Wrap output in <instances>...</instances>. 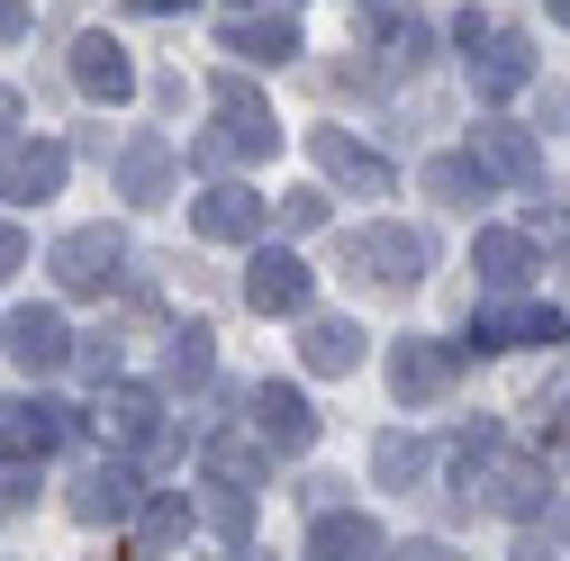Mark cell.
I'll return each instance as SVG.
<instances>
[{
  "label": "cell",
  "instance_id": "cell-1",
  "mask_svg": "<svg viewBox=\"0 0 570 561\" xmlns=\"http://www.w3.org/2000/svg\"><path fill=\"white\" fill-rule=\"evenodd\" d=\"M208 91H218V127H208V136H190V164L199 173H227V164H263L272 146H281V118L245 91V73H218V82H208Z\"/></svg>",
  "mask_w": 570,
  "mask_h": 561
},
{
  "label": "cell",
  "instance_id": "cell-35",
  "mask_svg": "<svg viewBox=\"0 0 570 561\" xmlns=\"http://www.w3.org/2000/svg\"><path fill=\"white\" fill-rule=\"evenodd\" d=\"M136 10H155V19H164V10H190V0H136Z\"/></svg>",
  "mask_w": 570,
  "mask_h": 561
},
{
  "label": "cell",
  "instance_id": "cell-29",
  "mask_svg": "<svg viewBox=\"0 0 570 561\" xmlns=\"http://www.w3.org/2000/svg\"><path fill=\"white\" fill-rule=\"evenodd\" d=\"M272 218L299 236V227H317V218H326V199H317V190H281V208H272Z\"/></svg>",
  "mask_w": 570,
  "mask_h": 561
},
{
  "label": "cell",
  "instance_id": "cell-2",
  "mask_svg": "<svg viewBox=\"0 0 570 561\" xmlns=\"http://www.w3.org/2000/svg\"><path fill=\"white\" fill-rule=\"evenodd\" d=\"M335 263L363 280V291H416L425 280V236L416 227H353L335 245Z\"/></svg>",
  "mask_w": 570,
  "mask_h": 561
},
{
  "label": "cell",
  "instance_id": "cell-14",
  "mask_svg": "<svg viewBox=\"0 0 570 561\" xmlns=\"http://www.w3.org/2000/svg\"><path fill=\"white\" fill-rule=\"evenodd\" d=\"M308 561H390V543H381V525H372V516L335 508V516H317V525H308Z\"/></svg>",
  "mask_w": 570,
  "mask_h": 561
},
{
  "label": "cell",
  "instance_id": "cell-9",
  "mask_svg": "<svg viewBox=\"0 0 570 561\" xmlns=\"http://www.w3.org/2000/svg\"><path fill=\"white\" fill-rule=\"evenodd\" d=\"M0 344H10L19 372H63V363H73V326H63V308H19L10 326H0Z\"/></svg>",
  "mask_w": 570,
  "mask_h": 561
},
{
  "label": "cell",
  "instance_id": "cell-24",
  "mask_svg": "<svg viewBox=\"0 0 570 561\" xmlns=\"http://www.w3.org/2000/svg\"><path fill=\"white\" fill-rule=\"evenodd\" d=\"M489 181H498V173H489L480 155H435V164H425V190L453 199V208H480V199H489Z\"/></svg>",
  "mask_w": 570,
  "mask_h": 561
},
{
  "label": "cell",
  "instance_id": "cell-20",
  "mask_svg": "<svg viewBox=\"0 0 570 561\" xmlns=\"http://www.w3.org/2000/svg\"><path fill=\"white\" fill-rule=\"evenodd\" d=\"M263 462H272V444H263L254 426H218V435H208V480H236V489H263Z\"/></svg>",
  "mask_w": 570,
  "mask_h": 561
},
{
  "label": "cell",
  "instance_id": "cell-23",
  "mask_svg": "<svg viewBox=\"0 0 570 561\" xmlns=\"http://www.w3.org/2000/svg\"><path fill=\"white\" fill-rule=\"evenodd\" d=\"M118 190L127 199H164L173 190V146H164V136H136V146L118 155Z\"/></svg>",
  "mask_w": 570,
  "mask_h": 561
},
{
  "label": "cell",
  "instance_id": "cell-34",
  "mask_svg": "<svg viewBox=\"0 0 570 561\" xmlns=\"http://www.w3.org/2000/svg\"><path fill=\"white\" fill-rule=\"evenodd\" d=\"M390 561H453V552H444V543H399Z\"/></svg>",
  "mask_w": 570,
  "mask_h": 561
},
{
  "label": "cell",
  "instance_id": "cell-12",
  "mask_svg": "<svg viewBox=\"0 0 570 561\" xmlns=\"http://www.w3.org/2000/svg\"><path fill=\"white\" fill-rule=\"evenodd\" d=\"M63 173H73V155H63L55 136H28V146H10V164H0V199H55Z\"/></svg>",
  "mask_w": 570,
  "mask_h": 561
},
{
  "label": "cell",
  "instance_id": "cell-37",
  "mask_svg": "<svg viewBox=\"0 0 570 561\" xmlns=\"http://www.w3.org/2000/svg\"><path fill=\"white\" fill-rule=\"evenodd\" d=\"M561 272H570V245H561Z\"/></svg>",
  "mask_w": 570,
  "mask_h": 561
},
{
  "label": "cell",
  "instance_id": "cell-26",
  "mask_svg": "<svg viewBox=\"0 0 570 561\" xmlns=\"http://www.w3.org/2000/svg\"><path fill=\"white\" fill-rule=\"evenodd\" d=\"M199 516H208V534H218V543H245V534H254V489L208 480V489H199Z\"/></svg>",
  "mask_w": 570,
  "mask_h": 561
},
{
  "label": "cell",
  "instance_id": "cell-25",
  "mask_svg": "<svg viewBox=\"0 0 570 561\" xmlns=\"http://www.w3.org/2000/svg\"><path fill=\"white\" fill-rule=\"evenodd\" d=\"M208 344H218V335H208L199 317H190V326H173V335H164V381H181V390H199L208 372H218V354H208Z\"/></svg>",
  "mask_w": 570,
  "mask_h": 561
},
{
  "label": "cell",
  "instance_id": "cell-13",
  "mask_svg": "<svg viewBox=\"0 0 570 561\" xmlns=\"http://www.w3.org/2000/svg\"><path fill=\"white\" fill-rule=\"evenodd\" d=\"M73 82H82V100H109V109H118V100L136 91V63H127L118 37L91 28V37H73Z\"/></svg>",
  "mask_w": 570,
  "mask_h": 561
},
{
  "label": "cell",
  "instance_id": "cell-28",
  "mask_svg": "<svg viewBox=\"0 0 570 561\" xmlns=\"http://www.w3.org/2000/svg\"><path fill=\"white\" fill-rule=\"evenodd\" d=\"M381 55L399 63V73H407V63H425V19H407V10L381 19Z\"/></svg>",
  "mask_w": 570,
  "mask_h": 561
},
{
  "label": "cell",
  "instance_id": "cell-8",
  "mask_svg": "<svg viewBox=\"0 0 570 561\" xmlns=\"http://www.w3.org/2000/svg\"><path fill=\"white\" fill-rule=\"evenodd\" d=\"M190 227H199L208 245H254V236H263V199H254L245 181H208V190L190 199Z\"/></svg>",
  "mask_w": 570,
  "mask_h": 561
},
{
  "label": "cell",
  "instance_id": "cell-16",
  "mask_svg": "<svg viewBox=\"0 0 570 561\" xmlns=\"http://www.w3.org/2000/svg\"><path fill=\"white\" fill-rule=\"evenodd\" d=\"M444 381H453V354H444V344H425V335H407L399 354H390V390H399L407 407H425V398H444Z\"/></svg>",
  "mask_w": 570,
  "mask_h": 561
},
{
  "label": "cell",
  "instance_id": "cell-6",
  "mask_svg": "<svg viewBox=\"0 0 570 561\" xmlns=\"http://www.w3.org/2000/svg\"><path fill=\"white\" fill-rule=\"evenodd\" d=\"M63 435H73V407H55V398H0V462H46Z\"/></svg>",
  "mask_w": 570,
  "mask_h": 561
},
{
  "label": "cell",
  "instance_id": "cell-32",
  "mask_svg": "<svg viewBox=\"0 0 570 561\" xmlns=\"http://www.w3.org/2000/svg\"><path fill=\"white\" fill-rule=\"evenodd\" d=\"M10 136H19V91L0 82V146H10Z\"/></svg>",
  "mask_w": 570,
  "mask_h": 561
},
{
  "label": "cell",
  "instance_id": "cell-7",
  "mask_svg": "<svg viewBox=\"0 0 570 561\" xmlns=\"http://www.w3.org/2000/svg\"><path fill=\"white\" fill-rule=\"evenodd\" d=\"M245 308H254V317H299V308H308V263H299L291 245H263V254L245 263Z\"/></svg>",
  "mask_w": 570,
  "mask_h": 561
},
{
  "label": "cell",
  "instance_id": "cell-19",
  "mask_svg": "<svg viewBox=\"0 0 570 561\" xmlns=\"http://www.w3.org/2000/svg\"><path fill=\"white\" fill-rule=\"evenodd\" d=\"M227 55H254V63H299V19H245L227 10Z\"/></svg>",
  "mask_w": 570,
  "mask_h": 561
},
{
  "label": "cell",
  "instance_id": "cell-11",
  "mask_svg": "<svg viewBox=\"0 0 570 561\" xmlns=\"http://www.w3.org/2000/svg\"><path fill=\"white\" fill-rule=\"evenodd\" d=\"M245 407H254V435H263L272 453H299V444L317 435V416H308V398H299L291 381H254Z\"/></svg>",
  "mask_w": 570,
  "mask_h": 561
},
{
  "label": "cell",
  "instance_id": "cell-18",
  "mask_svg": "<svg viewBox=\"0 0 570 561\" xmlns=\"http://www.w3.org/2000/svg\"><path fill=\"white\" fill-rule=\"evenodd\" d=\"M471 155H480L498 181H543V146H534L525 127H508V118H489V127L471 136Z\"/></svg>",
  "mask_w": 570,
  "mask_h": 561
},
{
  "label": "cell",
  "instance_id": "cell-5",
  "mask_svg": "<svg viewBox=\"0 0 570 561\" xmlns=\"http://www.w3.org/2000/svg\"><path fill=\"white\" fill-rule=\"evenodd\" d=\"M308 164H317L335 190H353V199H390V190H399V173H390L372 146H353L344 127H317V136H308Z\"/></svg>",
  "mask_w": 570,
  "mask_h": 561
},
{
  "label": "cell",
  "instance_id": "cell-10",
  "mask_svg": "<svg viewBox=\"0 0 570 561\" xmlns=\"http://www.w3.org/2000/svg\"><path fill=\"white\" fill-rule=\"evenodd\" d=\"M100 435H109L118 453H146V444L164 435V398L136 390V381H109V390H100Z\"/></svg>",
  "mask_w": 570,
  "mask_h": 561
},
{
  "label": "cell",
  "instance_id": "cell-33",
  "mask_svg": "<svg viewBox=\"0 0 570 561\" xmlns=\"http://www.w3.org/2000/svg\"><path fill=\"white\" fill-rule=\"evenodd\" d=\"M0 37H28V0H0Z\"/></svg>",
  "mask_w": 570,
  "mask_h": 561
},
{
  "label": "cell",
  "instance_id": "cell-36",
  "mask_svg": "<svg viewBox=\"0 0 570 561\" xmlns=\"http://www.w3.org/2000/svg\"><path fill=\"white\" fill-rule=\"evenodd\" d=\"M543 10H552V28H570V0H543Z\"/></svg>",
  "mask_w": 570,
  "mask_h": 561
},
{
  "label": "cell",
  "instance_id": "cell-4",
  "mask_svg": "<svg viewBox=\"0 0 570 561\" xmlns=\"http://www.w3.org/2000/svg\"><path fill=\"white\" fill-rule=\"evenodd\" d=\"M63 508H73L82 525H136V508H146V499H136V462H127V453L82 462V471H73V499H63Z\"/></svg>",
  "mask_w": 570,
  "mask_h": 561
},
{
  "label": "cell",
  "instance_id": "cell-21",
  "mask_svg": "<svg viewBox=\"0 0 570 561\" xmlns=\"http://www.w3.org/2000/svg\"><path fill=\"white\" fill-rule=\"evenodd\" d=\"M471 272L489 280V291H517V280L534 272V236H517V227H489V236L471 245Z\"/></svg>",
  "mask_w": 570,
  "mask_h": 561
},
{
  "label": "cell",
  "instance_id": "cell-15",
  "mask_svg": "<svg viewBox=\"0 0 570 561\" xmlns=\"http://www.w3.org/2000/svg\"><path fill=\"white\" fill-rule=\"evenodd\" d=\"M299 363L326 372V381L363 372V326H353V317H308V326H299Z\"/></svg>",
  "mask_w": 570,
  "mask_h": 561
},
{
  "label": "cell",
  "instance_id": "cell-22",
  "mask_svg": "<svg viewBox=\"0 0 570 561\" xmlns=\"http://www.w3.org/2000/svg\"><path fill=\"white\" fill-rule=\"evenodd\" d=\"M190 516H199V508L181 499V489H155V499L136 508V552H146V561H155V552H173V543L190 534Z\"/></svg>",
  "mask_w": 570,
  "mask_h": 561
},
{
  "label": "cell",
  "instance_id": "cell-31",
  "mask_svg": "<svg viewBox=\"0 0 570 561\" xmlns=\"http://www.w3.org/2000/svg\"><path fill=\"white\" fill-rule=\"evenodd\" d=\"M19 263H28V236H19V227H0V280H10Z\"/></svg>",
  "mask_w": 570,
  "mask_h": 561
},
{
  "label": "cell",
  "instance_id": "cell-27",
  "mask_svg": "<svg viewBox=\"0 0 570 561\" xmlns=\"http://www.w3.org/2000/svg\"><path fill=\"white\" fill-rule=\"evenodd\" d=\"M372 471H381L390 489H416V480H425V444H416V435H381V444H372Z\"/></svg>",
  "mask_w": 570,
  "mask_h": 561
},
{
  "label": "cell",
  "instance_id": "cell-30",
  "mask_svg": "<svg viewBox=\"0 0 570 561\" xmlns=\"http://www.w3.org/2000/svg\"><path fill=\"white\" fill-rule=\"evenodd\" d=\"M489 37H498V28H489L480 10H462V19H453V46H462V55H471V46H489Z\"/></svg>",
  "mask_w": 570,
  "mask_h": 561
},
{
  "label": "cell",
  "instance_id": "cell-3",
  "mask_svg": "<svg viewBox=\"0 0 570 561\" xmlns=\"http://www.w3.org/2000/svg\"><path fill=\"white\" fill-rule=\"evenodd\" d=\"M46 263H55V280L73 299H109L118 291V263H127V236L118 227H73V236H55Z\"/></svg>",
  "mask_w": 570,
  "mask_h": 561
},
{
  "label": "cell",
  "instance_id": "cell-38",
  "mask_svg": "<svg viewBox=\"0 0 570 561\" xmlns=\"http://www.w3.org/2000/svg\"><path fill=\"white\" fill-rule=\"evenodd\" d=\"M525 561H552V552H525Z\"/></svg>",
  "mask_w": 570,
  "mask_h": 561
},
{
  "label": "cell",
  "instance_id": "cell-17",
  "mask_svg": "<svg viewBox=\"0 0 570 561\" xmlns=\"http://www.w3.org/2000/svg\"><path fill=\"white\" fill-rule=\"evenodd\" d=\"M534 82V55H525V37H489L480 55H471V91L480 100H517Z\"/></svg>",
  "mask_w": 570,
  "mask_h": 561
}]
</instances>
